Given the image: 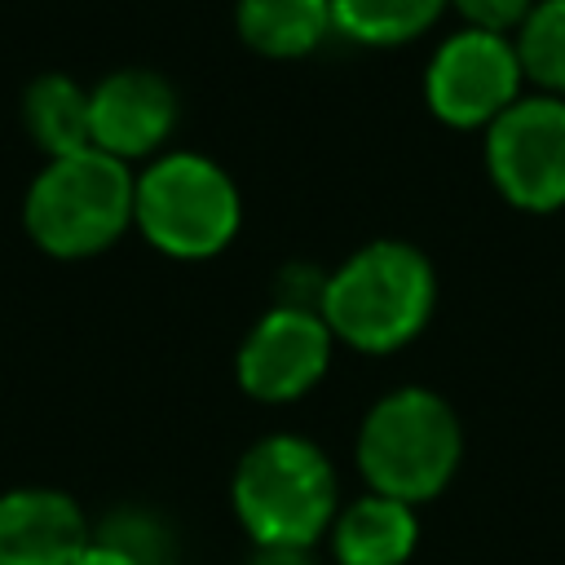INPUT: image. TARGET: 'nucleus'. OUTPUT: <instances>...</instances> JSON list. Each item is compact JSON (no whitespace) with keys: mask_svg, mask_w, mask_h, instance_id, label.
Instances as JSON below:
<instances>
[{"mask_svg":"<svg viewBox=\"0 0 565 565\" xmlns=\"http://www.w3.org/2000/svg\"><path fill=\"white\" fill-rule=\"evenodd\" d=\"M512 44L525 79L539 84V93L565 97V0H534Z\"/></svg>","mask_w":565,"mask_h":565,"instance_id":"15","label":"nucleus"},{"mask_svg":"<svg viewBox=\"0 0 565 565\" xmlns=\"http://www.w3.org/2000/svg\"><path fill=\"white\" fill-rule=\"evenodd\" d=\"M525 71L512 35L459 26L424 66V102L450 128H490L525 93Z\"/></svg>","mask_w":565,"mask_h":565,"instance_id":"7","label":"nucleus"},{"mask_svg":"<svg viewBox=\"0 0 565 565\" xmlns=\"http://www.w3.org/2000/svg\"><path fill=\"white\" fill-rule=\"evenodd\" d=\"M22 128L44 159L88 150V88L62 71H44L22 93Z\"/></svg>","mask_w":565,"mask_h":565,"instance_id":"12","label":"nucleus"},{"mask_svg":"<svg viewBox=\"0 0 565 565\" xmlns=\"http://www.w3.org/2000/svg\"><path fill=\"white\" fill-rule=\"evenodd\" d=\"M88 543V516L66 490L18 486L0 494V565H75Z\"/></svg>","mask_w":565,"mask_h":565,"instance_id":"10","label":"nucleus"},{"mask_svg":"<svg viewBox=\"0 0 565 565\" xmlns=\"http://www.w3.org/2000/svg\"><path fill=\"white\" fill-rule=\"evenodd\" d=\"M97 543H106V547L132 556L137 565H172V556H177L168 525H163L159 516L141 512V508H119V512H110V516L102 521V530H97Z\"/></svg>","mask_w":565,"mask_h":565,"instance_id":"16","label":"nucleus"},{"mask_svg":"<svg viewBox=\"0 0 565 565\" xmlns=\"http://www.w3.org/2000/svg\"><path fill=\"white\" fill-rule=\"evenodd\" d=\"M234 31L260 57H305L331 31V0H234Z\"/></svg>","mask_w":565,"mask_h":565,"instance_id":"11","label":"nucleus"},{"mask_svg":"<svg viewBox=\"0 0 565 565\" xmlns=\"http://www.w3.org/2000/svg\"><path fill=\"white\" fill-rule=\"evenodd\" d=\"M450 0H331V22L353 44L393 49L424 35Z\"/></svg>","mask_w":565,"mask_h":565,"instance_id":"14","label":"nucleus"},{"mask_svg":"<svg viewBox=\"0 0 565 565\" xmlns=\"http://www.w3.org/2000/svg\"><path fill=\"white\" fill-rule=\"evenodd\" d=\"M132 225L159 256L212 260L243 225V194L216 159L199 150H163L137 172Z\"/></svg>","mask_w":565,"mask_h":565,"instance_id":"3","label":"nucleus"},{"mask_svg":"<svg viewBox=\"0 0 565 565\" xmlns=\"http://www.w3.org/2000/svg\"><path fill=\"white\" fill-rule=\"evenodd\" d=\"M415 547L411 503L366 494L335 516V556L340 565H402Z\"/></svg>","mask_w":565,"mask_h":565,"instance_id":"13","label":"nucleus"},{"mask_svg":"<svg viewBox=\"0 0 565 565\" xmlns=\"http://www.w3.org/2000/svg\"><path fill=\"white\" fill-rule=\"evenodd\" d=\"M433 305V260L406 238H375L327 274L318 313L335 340L362 353H393L428 327Z\"/></svg>","mask_w":565,"mask_h":565,"instance_id":"1","label":"nucleus"},{"mask_svg":"<svg viewBox=\"0 0 565 565\" xmlns=\"http://www.w3.org/2000/svg\"><path fill=\"white\" fill-rule=\"evenodd\" d=\"M490 185L521 212L565 207V97L525 93L481 141Z\"/></svg>","mask_w":565,"mask_h":565,"instance_id":"6","label":"nucleus"},{"mask_svg":"<svg viewBox=\"0 0 565 565\" xmlns=\"http://www.w3.org/2000/svg\"><path fill=\"white\" fill-rule=\"evenodd\" d=\"M247 565H318L309 556V547H296V543H256V556Z\"/></svg>","mask_w":565,"mask_h":565,"instance_id":"18","label":"nucleus"},{"mask_svg":"<svg viewBox=\"0 0 565 565\" xmlns=\"http://www.w3.org/2000/svg\"><path fill=\"white\" fill-rule=\"evenodd\" d=\"M463 428L455 406L419 384L393 388L380 397L358 433V463L371 481V494L415 503L433 499L459 468Z\"/></svg>","mask_w":565,"mask_h":565,"instance_id":"4","label":"nucleus"},{"mask_svg":"<svg viewBox=\"0 0 565 565\" xmlns=\"http://www.w3.org/2000/svg\"><path fill=\"white\" fill-rule=\"evenodd\" d=\"M75 565H137L132 556H124V552H115V547H106V543H88L84 552H79V561Z\"/></svg>","mask_w":565,"mask_h":565,"instance_id":"19","label":"nucleus"},{"mask_svg":"<svg viewBox=\"0 0 565 565\" xmlns=\"http://www.w3.org/2000/svg\"><path fill=\"white\" fill-rule=\"evenodd\" d=\"M234 512L256 543L309 547L335 512V472L305 437H260L234 468Z\"/></svg>","mask_w":565,"mask_h":565,"instance_id":"5","label":"nucleus"},{"mask_svg":"<svg viewBox=\"0 0 565 565\" xmlns=\"http://www.w3.org/2000/svg\"><path fill=\"white\" fill-rule=\"evenodd\" d=\"M137 172L102 150L44 159L22 194V230L53 260H88L132 230Z\"/></svg>","mask_w":565,"mask_h":565,"instance_id":"2","label":"nucleus"},{"mask_svg":"<svg viewBox=\"0 0 565 565\" xmlns=\"http://www.w3.org/2000/svg\"><path fill=\"white\" fill-rule=\"evenodd\" d=\"M450 9L463 18V26L472 31H490V35H516L521 22L530 18L534 0H450Z\"/></svg>","mask_w":565,"mask_h":565,"instance_id":"17","label":"nucleus"},{"mask_svg":"<svg viewBox=\"0 0 565 565\" xmlns=\"http://www.w3.org/2000/svg\"><path fill=\"white\" fill-rule=\"evenodd\" d=\"M181 119V97L168 84V75L150 66H119L102 75L88 88V137L93 150L137 163V159H159L172 128Z\"/></svg>","mask_w":565,"mask_h":565,"instance_id":"9","label":"nucleus"},{"mask_svg":"<svg viewBox=\"0 0 565 565\" xmlns=\"http://www.w3.org/2000/svg\"><path fill=\"white\" fill-rule=\"evenodd\" d=\"M331 344L335 335L322 322V313L274 305L256 318V327L238 344L234 358L238 388L256 402H296L327 375Z\"/></svg>","mask_w":565,"mask_h":565,"instance_id":"8","label":"nucleus"}]
</instances>
